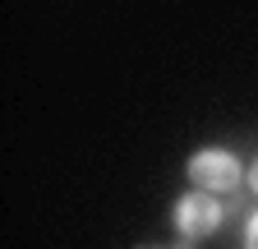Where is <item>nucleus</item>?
Listing matches in <instances>:
<instances>
[{"instance_id":"nucleus-1","label":"nucleus","mask_w":258,"mask_h":249,"mask_svg":"<svg viewBox=\"0 0 258 249\" xmlns=\"http://www.w3.org/2000/svg\"><path fill=\"white\" fill-rule=\"evenodd\" d=\"M240 175H244L240 162L226 148H203V152L189 157V180L199 184V190H208V194H231L240 184Z\"/></svg>"},{"instance_id":"nucleus-2","label":"nucleus","mask_w":258,"mask_h":249,"mask_svg":"<svg viewBox=\"0 0 258 249\" xmlns=\"http://www.w3.org/2000/svg\"><path fill=\"white\" fill-rule=\"evenodd\" d=\"M221 222H226V208H221L217 194H208V190L184 194V199L175 203V226H180L184 240H203V235L221 231Z\"/></svg>"},{"instance_id":"nucleus-3","label":"nucleus","mask_w":258,"mask_h":249,"mask_svg":"<svg viewBox=\"0 0 258 249\" xmlns=\"http://www.w3.org/2000/svg\"><path fill=\"white\" fill-rule=\"evenodd\" d=\"M244 249H258V212L249 217V226H244Z\"/></svg>"},{"instance_id":"nucleus-4","label":"nucleus","mask_w":258,"mask_h":249,"mask_svg":"<svg viewBox=\"0 0 258 249\" xmlns=\"http://www.w3.org/2000/svg\"><path fill=\"white\" fill-rule=\"evenodd\" d=\"M249 184H253V194H258V162L249 166Z\"/></svg>"}]
</instances>
